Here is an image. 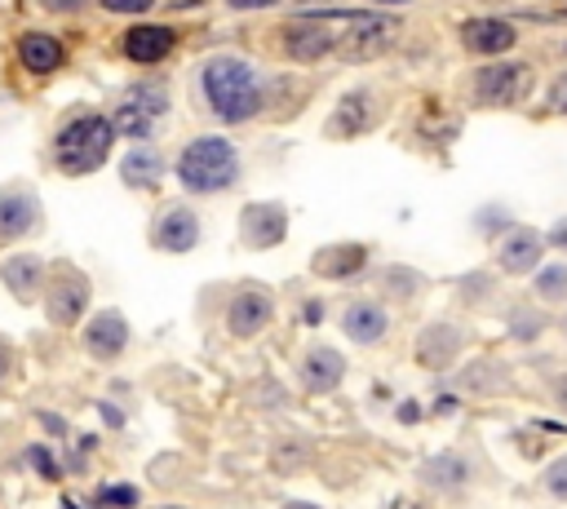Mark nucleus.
I'll return each instance as SVG.
<instances>
[{"label": "nucleus", "mask_w": 567, "mask_h": 509, "mask_svg": "<svg viewBox=\"0 0 567 509\" xmlns=\"http://www.w3.org/2000/svg\"><path fill=\"white\" fill-rule=\"evenodd\" d=\"M199 93L208 102V111L221 124H244L261 111L266 102V84L257 75V66L239 53H217L199 66Z\"/></svg>", "instance_id": "obj_1"}, {"label": "nucleus", "mask_w": 567, "mask_h": 509, "mask_svg": "<svg viewBox=\"0 0 567 509\" xmlns=\"http://www.w3.org/2000/svg\"><path fill=\"white\" fill-rule=\"evenodd\" d=\"M111 146H115V124H111V115H102V111H80V115H71V120L53 133V164H58L66 177H84V173H93V168L106 164Z\"/></svg>", "instance_id": "obj_2"}, {"label": "nucleus", "mask_w": 567, "mask_h": 509, "mask_svg": "<svg viewBox=\"0 0 567 509\" xmlns=\"http://www.w3.org/2000/svg\"><path fill=\"white\" fill-rule=\"evenodd\" d=\"M173 173L186 190L217 195V190H230L239 181V150H235L230 137H195V142L182 146Z\"/></svg>", "instance_id": "obj_3"}, {"label": "nucleus", "mask_w": 567, "mask_h": 509, "mask_svg": "<svg viewBox=\"0 0 567 509\" xmlns=\"http://www.w3.org/2000/svg\"><path fill=\"white\" fill-rule=\"evenodd\" d=\"M164 115H168V89H164V84H151V80L128 84V89L115 97V106H111L115 137H133V142H146V137L159 128Z\"/></svg>", "instance_id": "obj_4"}, {"label": "nucleus", "mask_w": 567, "mask_h": 509, "mask_svg": "<svg viewBox=\"0 0 567 509\" xmlns=\"http://www.w3.org/2000/svg\"><path fill=\"white\" fill-rule=\"evenodd\" d=\"M284 53L292 62H323L337 53V27L328 18V9H315L306 18H292L284 27Z\"/></svg>", "instance_id": "obj_5"}, {"label": "nucleus", "mask_w": 567, "mask_h": 509, "mask_svg": "<svg viewBox=\"0 0 567 509\" xmlns=\"http://www.w3.org/2000/svg\"><path fill=\"white\" fill-rule=\"evenodd\" d=\"M532 93V66L527 62H487L474 75V102L483 106H514Z\"/></svg>", "instance_id": "obj_6"}, {"label": "nucleus", "mask_w": 567, "mask_h": 509, "mask_svg": "<svg viewBox=\"0 0 567 509\" xmlns=\"http://www.w3.org/2000/svg\"><path fill=\"white\" fill-rule=\"evenodd\" d=\"M44 283H49V292H44V314H49V323L71 328V323L89 310V279H84L80 270H71V266H58V274L44 279Z\"/></svg>", "instance_id": "obj_7"}, {"label": "nucleus", "mask_w": 567, "mask_h": 509, "mask_svg": "<svg viewBox=\"0 0 567 509\" xmlns=\"http://www.w3.org/2000/svg\"><path fill=\"white\" fill-rule=\"evenodd\" d=\"M40 226V199L31 186H4L0 190V248L13 239H27Z\"/></svg>", "instance_id": "obj_8"}, {"label": "nucleus", "mask_w": 567, "mask_h": 509, "mask_svg": "<svg viewBox=\"0 0 567 509\" xmlns=\"http://www.w3.org/2000/svg\"><path fill=\"white\" fill-rule=\"evenodd\" d=\"M461 44L478 58H501L518 44V27L509 18H470L461 22Z\"/></svg>", "instance_id": "obj_9"}, {"label": "nucleus", "mask_w": 567, "mask_h": 509, "mask_svg": "<svg viewBox=\"0 0 567 509\" xmlns=\"http://www.w3.org/2000/svg\"><path fill=\"white\" fill-rule=\"evenodd\" d=\"M173 44H177V31L164 27V22H137V27H128L124 40H120L124 58L137 62V66H155V62H164V58L173 53Z\"/></svg>", "instance_id": "obj_10"}, {"label": "nucleus", "mask_w": 567, "mask_h": 509, "mask_svg": "<svg viewBox=\"0 0 567 509\" xmlns=\"http://www.w3.org/2000/svg\"><path fill=\"white\" fill-rule=\"evenodd\" d=\"M284 235H288V212H284V204H248L244 212H239V239L248 243V248H275V243H284Z\"/></svg>", "instance_id": "obj_11"}, {"label": "nucleus", "mask_w": 567, "mask_h": 509, "mask_svg": "<svg viewBox=\"0 0 567 509\" xmlns=\"http://www.w3.org/2000/svg\"><path fill=\"white\" fill-rule=\"evenodd\" d=\"M151 243L164 248V252H190L199 243V217L186 204H168L151 221Z\"/></svg>", "instance_id": "obj_12"}, {"label": "nucleus", "mask_w": 567, "mask_h": 509, "mask_svg": "<svg viewBox=\"0 0 567 509\" xmlns=\"http://www.w3.org/2000/svg\"><path fill=\"white\" fill-rule=\"evenodd\" d=\"M270 314H275V301L261 288H239L226 301V328H230V336H257L270 323Z\"/></svg>", "instance_id": "obj_13"}, {"label": "nucleus", "mask_w": 567, "mask_h": 509, "mask_svg": "<svg viewBox=\"0 0 567 509\" xmlns=\"http://www.w3.org/2000/svg\"><path fill=\"white\" fill-rule=\"evenodd\" d=\"M540 252H545V235H540V230H532V226H509V230L501 235L496 261H501V270H509V274H527V270L540 266Z\"/></svg>", "instance_id": "obj_14"}, {"label": "nucleus", "mask_w": 567, "mask_h": 509, "mask_svg": "<svg viewBox=\"0 0 567 509\" xmlns=\"http://www.w3.org/2000/svg\"><path fill=\"white\" fill-rule=\"evenodd\" d=\"M124 345H128V323H124L120 310H97V314L84 323V350H89L93 359L111 363V359L124 354Z\"/></svg>", "instance_id": "obj_15"}, {"label": "nucleus", "mask_w": 567, "mask_h": 509, "mask_svg": "<svg viewBox=\"0 0 567 509\" xmlns=\"http://www.w3.org/2000/svg\"><path fill=\"white\" fill-rule=\"evenodd\" d=\"M372 120H377L372 93H368V89H354V93H346V97L337 102V111L328 115V137H359V133L372 128Z\"/></svg>", "instance_id": "obj_16"}, {"label": "nucleus", "mask_w": 567, "mask_h": 509, "mask_svg": "<svg viewBox=\"0 0 567 509\" xmlns=\"http://www.w3.org/2000/svg\"><path fill=\"white\" fill-rule=\"evenodd\" d=\"M44 261L35 252H18V257H4L0 261V283L18 297V301H35L40 288H44Z\"/></svg>", "instance_id": "obj_17"}, {"label": "nucleus", "mask_w": 567, "mask_h": 509, "mask_svg": "<svg viewBox=\"0 0 567 509\" xmlns=\"http://www.w3.org/2000/svg\"><path fill=\"white\" fill-rule=\"evenodd\" d=\"M346 376V359L332 350V345H310L301 354V385L315 389V394H328L337 389V381Z\"/></svg>", "instance_id": "obj_18"}, {"label": "nucleus", "mask_w": 567, "mask_h": 509, "mask_svg": "<svg viewBox=\"0 0 567 509\" xmlns=\"http://www.w3.org/2000/svg\"><path fill=\"white\" fill-rule=\"evenodd\" d=\"M341 328H346L350 341L377 345V341L390 332V314H385L377 301H350V305L341 310Z\"/></svg>", "instance_id": "obj_19"}, {"label": "nucleus", "mask_w": 567, "mask_h": 509, "mask_svg": "<svg viewBox=\"0 0 567 509\" xmlns=\"http://www.w3.org/2000/svg\"><path fill=\"white\" fill-rule=\"evenodd\" d=\"M18 62H22L31 75H49V71H58V66L66 62V49H62V40H53V35H44V31H27V35L18 40Z\"/></svg>", "instance_id": "obj_20"}, {"label": "nucleus", "mask_w": 567, "mask_h": 509, "mask_svg": "<svg viewBox=\"0 0 567 509\" xmlns=\"http://www.w3.org/2000/svg\"><path fill=\"white\" fill-rule=\"evenodd\" d=\"M421 478H425V487L456 491V487H465V482L474 478V465H470L461 451H439V456H430V460L421 465Z\"/></svg>", "instance_id": "obj_21"}, {"label": "nucleus", "mask_w": 567, "mask_h": 509, "mask_svg": "<svg viewBox=\"0 0 567 509\" xmlns=\"http://www.w3.org/2000/svg\"><path fill=\"white\" fill-rule=\"evenodd\" d=\"M120 177H124V186H133V190H151V186H159V177H164V155L151 150V146H137V150L124 155Z\"/></svg>", "instance_id": "obj_22"}, {"label": "nucleus", "mask_w": 567, "mask_h": 509, "mask_svg": "<svg viewBox=\"0 0 567 509\" xmlns=\"http://www.w3.org/2000/svg\"><path fill=\"white\" fill-rule=\"evenodd\" d=\"M363 266H368L363 243H337V248H323L315 257V270L328 274V279H354V274H363Z\"/></svg>", "instance_id": "obj_23"}, {"label": "nucleus", "mask_w": 567, "mask_h": 509, "mask_svg": "<svg viewBox=\"0 0 567 509\" xmlns=\"http://www.w3.org/2000/svg\"><path fill=\"white\" fill-rule=\"evenodd\" d=\"M456 350H461V328L456 323H434L430 332H421V363H430V367H443V363H452L456 359Z\"/></svg>", "instance_id": "obj_24"}, {"label": "nucleus", "mask_w": 567, "mask_h": 509, "mask_svg": "<svg viewBox=\"0 0 567 509\" xmlns=\"http://www.w3.org/2000/svg\"><path fill=\"white\" fill-rule=\"evenodd\" d=\"M536 297L540 301H563L567 297V266H536Z\"/></svg>", "instance_id": "obj_25"}, {"label": "nucleus", "mask_w": 567, "mask_h": 509, "mask_svg": "<svg viewBox=\"0 0 567 509\" xmlns=\"http://www.w3.org/2000/svg\"><path fill=\"white\" fill-rule=\"evenodd\" d=\"M97 505H102V509H133V505H137V487H133V482H106V487L97 491Z\"/></svg>", "instance_id": "obj_26"}, {"label": "nucleus", "mask_w": 567, "mask_h": 509, "mask_svg": "<svg viewBox=\"0 0 567 509\" xmlns=\"http://www.w3.org/2000/svg\"><path fill=\"white\" fill-rule=\"evenodd\" d=\"M545 491L554 500H567V456H558L549 469H545Z\"/></svg>", "instance_id": "obj_27"}, {"label": "nucleus", "mask_w": 567, "mask_h": 509, "mask_svg": "<svg viewBox=\"0 0 567 509\" xmlns=\"http://www.w3.org/2000/svg\"><path fill=\"white\" fill-rule=\"evenodd\" d=\"M545 111H554V115H567V71L549 84V93H545Z\"/></svg>", "instance_id": "obj_28"}, {"label": "nucleus", "mask_w": 567, "mask_h": 509, "mask_svg": "<svg viewBox=\"0 0 567 509\" xmlns=\"http://www.w3.org/2000/svg\"><path fill=\"white\" fill-rule=\"evenodd\" d=\"M27 460H31V465H35L44 478H58V474H62V465L49 456V447H27Z\"/></svg>", "instance_id": "obj_29"}, {"label": "nucleus", "mask_w": 567, "mask_h": 509, "mask_svg": "<svg viewBox=\"0 0 567 509\" xmlns=\"http://www.w3.org/2000/svg\"><path fill=\"white\" fill-rule=\"evenodd\" d=\"M106 13H146L155 0H97Z\"/></svg>", "instance_id": "obj_30"}, {"label": "nucleus", "mask_w": 567, "mask_h": 509, "mask_svg": "<svg viewBox=\"0 0 567 509\" xmlns=\"http://www.w3.org/2000/svg\"><path fill=\"white\" fill-rule=\"evenodd\" d=\"M545 239H549V248H563V252H567V217H563V221H554Z\"/></svg>", "instance_id": "obj_31"}, {"label": "nucleus", "mask_w": 567, "mask_h": 509, "mask_svg": "<svg viewBox=\"0 0 567 509\" xmlns=\"http://www.w3.org/2000/svg\"><path fill=\"white\" fill-rule=\"evenodd\" d=\"M270 4H279V0H226V9H239V13H248V9H270Z\"/></svg>", "instance_id": "obj_32"}, {"label": "nucleus", "mask_w": 567, "mask_h": 509, "mask_svg": "<svg viewBox=\"0 0 567 509\" xmlns=\"http://www.w3.org/2000/svg\"><path fill=\"white\" fill-rule=\"evenodd\" d=\"M40 425H44V429H49V434H58V438H62V434H66V420H58V416H53V412H40Z\"/></svg>", "instance_id": "obj_33"}, {"label": "nucleus", "mask_w": 567, "mask_h": 509, "mask_svg": "<svg viewBox=\"0 0 567 509\" xmlns=\"http://www.w3.org/2000/svg\"><path fill=\"white\" fill-rule=\"evenodd\" d=\"M9 367H13V350H9V341L0 336V381L9 376Z\"/></svg>", "instance_id": "obj_34"}, {"label": "nucleus", "mask_w": 567, "mask_h": 509, "mask_svg": "<svg viewBox=\"0 0 567 509\" xmlns=\"http://www.w3.org/2000/svg\"><path fill=\"white\" fill-rule=\"evenodd\" d=\"M554 403H558V407L567 412V372H563V376L554 381Z\"/></svg>", "instance_id": "obj_35"}, {"label": "nucleus", "mask_w": 567, "mask_h": 509, "mask_svg": "<svg viewBox=\"0 0 567 509\" xmlns=\"http://www.w3.org/2000/svg\"><path fill=\"white\" fill-rule=\"evenodd\" d=\"M306 323H319L323 319V301H306V314H301Z\"/></svg>", "instance_id": "obj_36"}, {"label": "nucleus", "mask_w": 567, "mask_h": 509, "mask_svg": "<svg viewBox=\"0 0 567 509\" xmlns=\"http://www.w3.org/2000/svg\"><path fill=\"white\" fill-rule=\"evenodd\" d=\"M399 416H403V420H416V416H421V407H416V403H403V407H399Z\"/></svg>", "instance_id": "obj_37"}, {"label": "nucleus", "mask_w": 567, "mask_h": 509, "mask_svg": "<svg viewBox=\"0 0 567 509\" xmlns=\"http://www.w3.org/2000/svg\"><path fill=\"white\" fill-rule=\"evenodd\" d=\"M284 509H319V505H301V500H292V505H284Z\"/></svg>", "instance_id": "obj_38"}, {"label": "nucleus", "mask_w": 567, "mask_h": 509, "mask_svg": "<svg viewBox=\"0 0 567 509\" xmlns=\"http://www.w3.org/2000/svg\"><path fill=\"white\" fill-rule=\"evenodd\" d=\"M372 4H412V0H372Z\"/></svg>", "instance_id": "obj_39"}]
</instances>
